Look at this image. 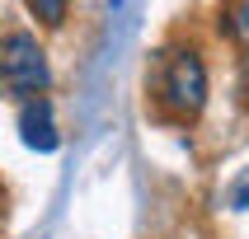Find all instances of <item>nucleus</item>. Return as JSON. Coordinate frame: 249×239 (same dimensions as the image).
Here are the masks:
<instances>
[{
  "mask_svg": "<svg viewBox=\"0 0 249 239\" xmlns=\"http://www.w3.org/2000/svg\"><path fill=\"white\" fill-rule=\"evenodd\" d=\"M0 84L10 89L14 98H47V84H52V66H47V52L42 42L28 33V28H14L0 38Z\"/></svg>",
  "mask_w": 249,
  "mask_h": 239,
  "instance_id": "2",
  "label": "nucleus"
},
{
  "mask_svg": "<svg viewBox=\"0 0 249 239\" xmlns=\"http://www.w3.org/2000/svg\"><path fill=\"white\" fill-rule=\"evenodd\" d=\"M28 14H33V19H42L47 28L66 24V5H61V0H28Z\"/></svg>",
  "mask_w": 249,
  "mask_h": 239,
  "instance_id": "5",
  "label": "nucleus"
},
{
  "mask_svg": "<svg viewBox=\"0 0 249 239\" xmlns=\"http://www.w3.org/2000/svg\"><path fill=\"white\" fill-rule=\"evenodd\" d=\"M151 94L169 117L193 122L207 108V61H202V52L197 47H165L151 61Z\"/></svg>",
  "mask_w": 249,
  "mask_h": 239,
  "instance_id": "1",
  "label": "nucleus"
},
{
  "mask_svg": "<svg viewBox=\"0 0 249 239\" xmlns=\"http://www.w3.org/2000/svg\"><path fill=\"white\" fill-rule=\"evenodd\" d=\"M221 33H231L235 42H245V52H249V0L221 10Z\"/></svg>",
  "mask_w": 249,
  "mask_h": 239,
  "instance_id": "4",
  "label": "nucleus"
},
{
  "mask_svg": "<svg viewBox=\"0 0 249 239\" xmlns=\"http://www.w3.org/2000/svg\"><path fill=\"white\" fill-rule=\"evenodd\" d=\"M19 141L38 155H52L61 145V131H56V112H52V98H28L19 108Z\"/></svg>",
  "mask_w": 249,
  "mask_h": 239,
  "instance_id": "3",
  "label": "nucleus"
},
{
  "mask_svg": "<svg viewBox=\"0 0 249 239\" xmlns=\"http://www.w3.org/2000/svg\"><path fill=\"white\" fill-rule=\"evenodd\" d=\"M245 98H249V52H245Z\"/></svg>",
  "mask_w": 249,
  "mask_h": 239,
  "instance_id": "6",
  "label": "nucleus"
}]
</instances>
